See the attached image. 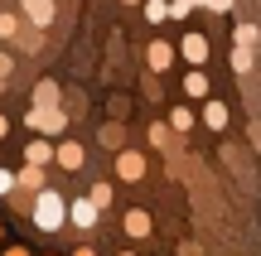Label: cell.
Segmentation results:
<instances>
[{"instance_id":"obj_1","label":"cell","mask_w":261,"mask_h":256,"mask_svg":"<svg viewBox=\"0 0 261 256\" xmlns=\"http://www.w3.org/2000/svg\"><path fill=\"white\" fill-rule=\"evenodd\" d=\"M63 218H68V198L58 189H39L34 193V227L39 232H58Z\"/></svg>"},{"instance_id":"obj_2","label":"cell","mask_w":261,"mask_h":256,"mask_svg":"<svg viewBox=\"0 0 261 256\" xmlns=\"http://www.w3.org/2000/svg\"><path fill=\"white\" fill-rule=\"evenodd\" d=\"M24 121H29V131H44V135H58L68 126V116L58 111V106H29L24 111Z\"/></svg>"},{"instance_id":"obj_3","label":"cell","mask_w":261,"mask_h":256,"mask_svg":"<svg viewBox=\"0 0 261 256\" xmlns=\"http://www.w3.org/2000/svg\"><path fill=\"white\" fill-rule=\"evenodd\" d=\"M97 213H102V208H97V203L92 198H73V203H68V218H73V227H97Z\"/></svg>"},{"instance_id":"obj_4","label":"cell","mask_w":261,"mask_h":256,"mask_svg":"<svg viewBox=\"0 0 261 256\" xmlns=\"http://www.w3.org/2000/svg\"><path fill=\"white\" fill-rule=\"evenodd\" d=\"M24 19L34 29H48L54 24V0H24Z\"/></svg>"},{"instance_id":"obj_5","label":"cell","mask_w":261,"mask_h":256,"mask_svg":"<svg viewBox=\"0 0 261 256\" xmlns=\"http://www.w3.org/2000/svg\"><path fill=\"white\" fill-rule=\"evenodd\" d=\"M54 160L63 164L68 174H73V169H83V160H87V155H83V145H77V140H63V145H54Z\"/></svg>"},{"instance_id":"obj_6","label":"cell","mask_w":261,"mask_h":256,"mask_svg":"<svg viewBox=\"0 0 261 256\" xmlns=\"http://www.w3.org/2000/svg\"><path fill=\"white\" fill-rule=\"evenodd\" d=\"M150 232H155L150 213H145V208H130V213H126V237H136V242H140V237H150Z\"/></svg>"},{"instance_id":"obj_7","label":"cell","mask_w":261,"mask_h":256,"mask_svg":"<svg viewBox=\"0 0 261 256\" xmlns=\"http://www.w3.org/2000/svg\"><path fill=\"white\" fill-rule=\"evenodd\" d=\"M116 174H121V179H130V184H136L140 174H145V155H136V150H126L121 160H116Z\"/></svg>"},{"instance_id":"obj_8","label":"cell","mask_w":261,"mask_h":256,"mask_svg":"<svg viewBox=\"0 0 261 256\" xmlns=\"http://www.w3.org/2000/svg\"><path fill=\"white\" fill-rule=\"evenodd\" d=\"M179 53H184L189 63L198 68V63L208 58V39H203V34H184V44H179Z\"/></svg>"},{"instance_id":"obj_9","label":"cell","mask_w":261,"mask_h":256,"mask_svg":"<svg viewBox=\"0 0 261 256\" xmlns=\"http://www.w3.org/2000/svg\"><path fill=\"white\" fill-rule=\"evenodd\" d=\"M15 189H29V193H39V189H44V164H24V169L15 174Z\"/></svg>"},{"instance_id":"obj_10","label":"cell","mask_w":261,"mask_h":256,"mask_svg":"<svg viewBox=\"0 0 261 256\" xmlns=\"http://www.w3.org/2000/svg\"><path fill=\"white\" fill-rule=\"evenodd\" d=\"M150 68H155V73H165V68H169V58H174V48H169V44H160V39H150Z\"/></svg>"},{"instance_id":"obj_11","label":"cell","mask_w":261,"mask_h":256,"mask_svg":"<svg viewBox=\"0 0 261 256\" xmlns=\"http://www.w3.org/2000/svg\"><path fill=\"white\" fill-rule=\"evenodd\" d=\"M48 160H54V145L48 140H29L24 145V164H48Z\"/></svg>"},{"instance_id":"obj_12","label":"cell","mask_w":261,"mask_h":256,"mask_svg":"<svg viewBox=\"0 0 261 256\" xmlns=\"http://www.w3.org/2000/svg\"><path fill=\"white\" fill-rule=\"evenodd\" d=\"M203 121H208V131H227V106L223 102H208L203 106Z\"/></svg>"},{"instance_id":"obj_13","label":"cell","mask_w":261,"mask_h":256,"mask_svg":"<svg viewBox=\"0 0 261 256\" xmlns=\"http://www.w3.org/2000/svg\"><path fill=\"white\" fill-rule=\"evenodd\" d=\"M34 106H58V82H39L34 87Z\"/></svg>"},{"instance_id":"obj_14","label":"cell","mask_w":261,"mask_h":256,"mask_svg":"<svg viewBox=\"0 0 261 256\" xmlns=\"http://www.w3.org/2000/svg\"><path fill=\"white\" fill-rule=\"evenodd\" d=\"M184 92H189V97H208V77L198 73V68H194V73L184 77Z\"/></svg>"},{"instance_id":"obj_15","label":"cell","mask_w":261,"mask_h":256,"mask_svg":"<svg viewBox=\"0 0 261 256\" xmlns=\"http://www.w3.org/2000/svg\"><path fill=\"white\" fill-rule=\"evenodd\" d=\"M145 19H150V24L169 19V5H165V0H145Z\"/></svg>"},{"instance_id":"obj_16","label":"cell","mask_w":261,"mask_h":256,"mask_svg":"<svg viewBox=\"0 0 261 256\" xmlns=\"http://www.w3.org/2000/svg\"><path fill=\"white\" fill-rule=\"evenodd\" d=\"M256 39H261V29H256V24H237V44H242V48H252Z\"/></svg>"},{"instance_id":"obj_17","label":"cell","mask_w":261,"mask_h":256,"mask_svg":"<svg viewBox=\"0 0 261 256\" xmlns=\"http://www.w3.org/2000/svg\"><path fill=\"white\" fill-rule=\"evenodd\" d=\"M232 68H237V73H252V48H242V44H237V53H232Z\"/></svg>"},{"instance_id":"obj_18","label":"cell","mask_w":261,"mask_h":256,"mask_svg":"<svg viewBox=\"0 0 261 256\" xmlns=\"http://www.w3.org/2000/svg\"><path fill=\"white\" fill-rule=\"evenodd\" d=\"M87 198H92L97 208H107V203H112V184H92V193H87Z\"/></svg>"},{"instance_id":"obj_19","label":"cell","mask_w":261,"mask_h":256,"mask_svg":"<svg viewBox=\"0 0 261 256\" xmlns=\"http://www.w3.org/2000/svg\"><path fill=\"white\" fill-rule=\"evenodd\" d=\"M169 126H174V131H189V126H194V111H189V106H179V111L169 116Z\"/></svg>"},{"instance_id":"obj_20","label":"cell","mask_w":261,"mask_h":256,"mask_svg":"<svg viewBox=\"0 0 261 256\" xmlns=\"http://www.w3.org/2000/svg\"><path fill=\"white\" fill-rule=\"evenodd\" d=\"M0 39H19V19L15 15H0Z\"/></svg>"},{"instance_id":"obj_21","label":"cell","mask_w":261,"mask_h":256,"mask_svg":"<svg viewBox=\"0 0 261 256\" xmlns=\"http://www.w3.org/2000/svg\"><path fill=\"white\" fill-rule=\"evenodd\" d=\"M102 145L116 150V145H121V126H102Z\"/></svg>"},{"instance_id":"obj_22","label":"cell","mask_w":261,"mask_h":256,"mask_svg":"<svg viewBox=\"0 0 261 256\" xmlns=\"http://www.w3.org/2000/svg\"><path fill=\"white\" fill-rule=\"evenodd\" d=\"M194 5H198V0H174V5H169V19H184Z\"/></svg>"},{"instance_id":"obj_23","label":"cell","mask_w":261,"mask_h":256,"mask_svg":"<svg viewBox=\"0 0 261 256\" xmlns=\"http://www.w3.org/2000/svg\"><path fill=\"white\" fill-rule=\"evenodd\" d=\"M10 193H15V174L0 169V198H10Z\"/></svg>"},{"instance_id":"obj_24","label":"cell","mask_w":261,"mask_h":256,"mask_svg":"<svg viewBox=\"0 0 261 256\" xmlns=\"http://www.w3.org/2000/svg\"><path fill=\"white\" fill-rule=\"evenodd\" d=\"M198 5H208L213 15H227V10H232V0H198Z\"/></svg>"},{"instance_id":"obj_25","label":"cell","mask_w":261,"mask_h":256,"mask_svg":"<svg viewBox=\"0 0 261 256\" xmlns=\"http://www.w3.org/2000/svg\"><path fill=\"white\" fill-rule=\"evenodd\" d=\"M150 145H169V131H165V126H150Z\"/></svg>"},{"instance_id":"obj_26","label":"cell","mask_w":261,"mask_h":256,"mask_svg":"<svg viewBox=\"0 0 261 256\" xmlns=\"http://www.w3.org/2000/svg\"><path fill=\"white\" fill-rule=\"evenodd\" d=\"M10 68H15V58H10V53H0V77H10Z\"/></svg>"},{"instance_id":"obj_27","label":"cell","mask_w":261,"mask_h":256,"mask_svg":"<svg viewBox=\"0 0 261 256\" xmlns=\"http://www.w3.org/2000/svg\"><path fill=\"white\" fill-rule=\"evenodd\" d=\"M5 256H29V251L24 247H5Z\"/></svg>"},{"instance_id":"obj_28","label":"cell","mask_w":261,"mask_h":256,"mask_svg":"<svg viewBox=\"0 0 261 256\" xmlns=\"http://www.w3.org/2000/svg\"><path fill=\"white\" fill-rule=\"evenodd\" d=\"M73 256H97V251H92V247H77V251H73Z\"/></svg>"},{"instance_id":"obj_29","label":"cell","mask_w":261,"mask_h":256,"mask_svg":"<svg viewBox=\"0 0 261 256\" xmlns=\"http://www.w3.org/2000/svg\"><path fill=\"white\" fill-rule=\"evenodd\" d=\"M5 131H10V121H5V116H0V135H5Z\"/></svg>"},{"instance_id":"obj_30","label":"cell","mask_w":261,"mask_h":256,"mask_svg":"<svg viewBox=\"0 0 261 256\" xmlns=\"http://www.w3.org/2000/svg\"><path fill=\"white\" fill-rule=\"evenodd\" d=\"M121 5H140V0H121Z\"/></svg>"},{"instance_id":"obj_31","label":"cell","mask_w":261,"mask_h":256,"mask_svg":"<svg viewBox=\"0 0 261 256\" xmlns=\"http://www.w3.org/2000/svg\"><path fill=\"white\" fill-rule=\"evenodd\" d=\"M121 256H136V251H121Z\"/></svg>"},{"instance_id":"obj_32","label":"cell","mask_w":261,"mask_h":256,"mask_svg":"<svg viewBox=\"0 0 261 256\" xmlns=\"http://www.w3.org/2000/svg\"><path fill=\"white\" fill-rule=\"evenodd\" d=\"M0 237H5V232H0Z\"/></svg>"}]
</instances>
